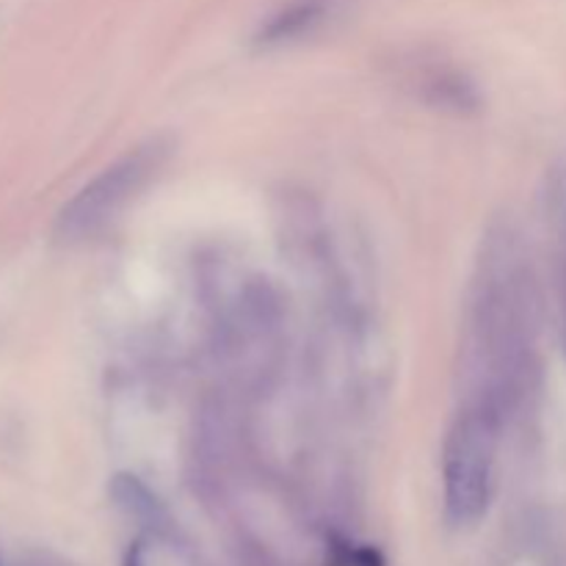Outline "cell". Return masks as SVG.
Returning a JSON list of instances; mask_svg holds the SVG:
<instances>
[{"instance_id":"6da1fadb","label":"cell","mask_w":566,"mask_h":566,"mask_svg":"<svg viewBox=\"0 0 566 566\" xmlns=\"http://www.w3.org/2000/svg\"><path fill=\"white\" fill-rule=\"evenodd\" d=\"M503 409L479 398L457 420L442 453L446 512L453 525H473L486 514L495 486V453Z\"/></svg>"},{"instance_id":"7a4b0ae2","label":"cell","mask_w":566,"mask_h":566,"mask_svg":"<svg viewBox=\"0 0 566 566\" xmlns=\"http://www.w3.org/2000/svg\"><path fill=\"white\" fill-rule=\"evenodd\" d=\"M169 153L171 144L166 138H149L105 166L59 213L55 232L61 241H83L108 227L127 208V202H133L138 191H144L147 182L155 180Z\"/></svg>"},{"instance_id":"3957f363","label":"cell","mask_w":566,"mask_h":566,"mask_svg":"<svg viewBox=\"0 0 566 566\" xmlns=\"http://www.w3.org/2000/svg\"><path fill=\"white\" fill-rule=\"evenodd\" d=\"M326 9H329L326 0H296V3H291L287 9H282L280 14H274L265 22L258 42L282 44L293 42V39H302L304 33H310L321 20H324Z\"/></svg>"},{"instance_id":"277c9868","label":"cell","mask_w":566,"mask_h":566,"mask_svg":"<svg viewBox=\"0 0 566 566\" xmlns=\"http://www.w3.org/2000/svg\"><path fill=\"white\" fill-rule=\"evenodd\" d=\"M429 92H426V99L431 105H440V108H453V111H470L479 105V94H475V86L470 81H464L462 75H440L431 77Z\"/></svg>"},{"instance_id":"5b68a950","label":"cell","mask_w":566,"mask_h":566,"mask_svg":"<svg viewBox=\"0 0 566 566\" xmlns=\"http://www.w3.org/2000/svg\"><path fill=\"white\" fill-rule=\"evenodd\" d=\"M114 497L125 512L133 514V517L147 520V523L153 525L158 523V520H164L160 503L155 501L153 492H149L142 481L133 479V475H119V479L114 481Z\"/></svg>"},{"instance_id":"8992f818","label":"cell","mask_w":566,"mask_h":566,"mask_svg":"<svg viewBox=\"0 0 566 566\" xmlns=\"http://www.w3.org/2000/svg\"><path fill=\"white\" fill-rule=\"evenodd\" d=\"M125 566H147V558H144V545H142V542H136V545H133L130 551H127Z\"/></svg>"}]
</instances>
